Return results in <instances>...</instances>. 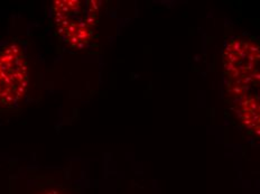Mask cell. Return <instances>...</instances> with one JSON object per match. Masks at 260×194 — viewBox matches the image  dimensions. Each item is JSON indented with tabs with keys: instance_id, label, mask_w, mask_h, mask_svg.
<instances>
[{
	"instance_id": "1",
	"label": "cell",
	"mask_w": 260,
	"mask_h": 194,
	"mask_svg": "<svg viewBox=\"0 0 260 194\" xmlns=\"http://www.w3.org/2000/svg\"><path fill=\"white\" fill-rule=\"evenodd\" d=\"M222 62L232 111L247 131L260 137V45L232 39L224 46Z\"/></svg>"
},
{
	"instance_id": "2",
	"label": "cell",
	"mask_w": 260,
	"mask_h": 194,
	"mask_svg": "<svg viewBox=\"0 0 260 194\" xmlns=\"http://www.w3.org/2000/svg\"><path fill=\"white\" fill-rule=\"evenodd\" d=\"M99 3L57 0L52 6V18L59 39L81 48L90 42L95 26Z\"/></svg>"
},
{
	"instance_id": "3",
	"label": "cell",
	"mask_w": 260,
	"mask_h": 194,
	"mask_svg": "<svg viewBox=\"0 0 260 194\" xmlns=\"http://www.w3.org/2000/svg\"><path fill=\"white\" fill-rule=\"evenodd\" d=\"M29 85V67L24 48L9 43L0 50V109H13Z\"/></svg>"
},
{
	"instance_id": "4",
	"label": "cell",
	"mask_w": 260,
	"mask_h": 194,
	"mask_svg": "<svg viewBox=\"0 0 260 194\" xmlns=\"http://www.w3.org/2000/svg\"><path fill=\"white\" fill-rule=\"evenodd\" d=\"M36 194H65V193L62 192L61 190H58V188H45V190H43Z\"/></svg>"
}]
</instances>
